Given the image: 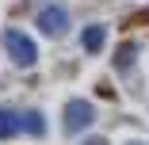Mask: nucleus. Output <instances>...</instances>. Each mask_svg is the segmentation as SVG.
<instances>
[{"mask_svg":"<svg viewBox=\"0 0 149 145\" xmlns=\"http://www.w3.org/2000/svg\"><path fill=\"white\" fill-rule=\"evenodd\" d=\"M4 50H8V57H12L19 69H31L38 61V46L27 38L23 31H4Z\"/></svg>","mask_w":149,"mask_h":145,"instance_id":"f257e3e1","label":"nucleus"},{"mask_svg":"<svg viewBox=\"0 0 149 145\" xmlns=\"http://www.w3.org/2000/svg\"><path fill=\"white\" fill-rule=\"evenodd\" d=\"M38 31L50 35V38L65 35V31H69V12H65V8H57V4L42 8V12H38Z\"/></svg>","mask_w":149,"mask_h":145,"instance_id":"f03ea898","label":"nucleus"},{"mask_svg":"<svg viewBox=\"0 0 149 145\" xmlns=\"http://www.w3.org/2000/svg\"><path fill=\"white\" fill-rule=\"evenodd\" d=\"M92 119H96V111H92V103H88V99H73V103L65 107V134H77V130H88V126H92Z\"/></svg>","mask_w":149,"mask_h":145,"instance_id":"7ed1b4c3","label":"nucleus"},{"mask_svg":"<svg viewBox=\"0 0 149 145\" xmlns=\"http://www.w3.org/2000/svg\"><path fill=\"white\" fill-rule=\"evenodd\" d=\"M23 130V114L19 111H8V107H0V141H8Z\"/></svg>","mask_w":149,"mask_h":145,"instance_id":"20e7f679","label":"nucleus"},{"mask_svg":"<svg viewBox=\"0 0 149 145\" xmlns=\"http://www.w3.org/2000/svg\"><path fill=\"white\" fill-rule=\"evenodd\" d=\"M103 38H107V31H103V27H84V35H80V42H84V50H100L103 46Z\"/></svg>","mask_w":149,"mask_h":145,"instance_id":"39448f33","label":"nucleus"},{"mask_svg":"<svg viewBox=\"0 0 149 145\" xmlns=\"http://www.w3.org/2000/svg\"><path fill=\"white\" fill-rule=\"evenodd\" d=\"M23 130L35 134V137H42V134H46V119H42L38 111H23Z\"/></svg>","mask_w":149,"mask_h":145,"instance_id":"423d86ee","label":"nucleus"},{"mask_svg":"<svg viewBox=\"0 0 149 145\" xmlns=\"http://www.w3.org/2000/svg\"><path fill=\"white\" fill-rule=\"evenodd\" d=\"M88 145H107V141H103V137H92V141H88Z\"/></svg>","mask_w":149,"mask_h":145,"instance_id":"0eeeda50","label":"nucleus"}]
</instances>
